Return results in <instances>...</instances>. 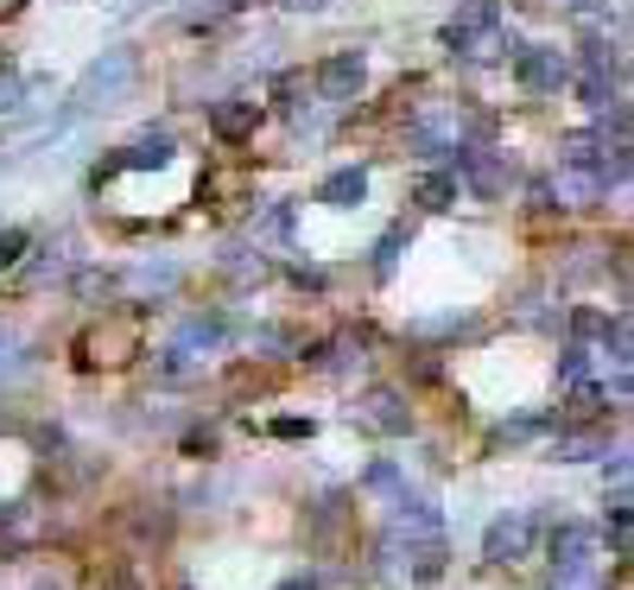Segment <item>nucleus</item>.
<instances>
[{"label":"nucleus","mask_w":634,"mask_h":590,"mask_svg":"<svg viewBox=\"0 0 634 590\" xmlns=\"http://www.w3.org/2000/svg\"><path fill=\"white\" fill-rule=\"evenodd\" d=\"M445 45L470 51V58H501V45H514V38H501V7L495 0H463L445 26Z\"/></svg>","instance_id":"1"},{"label":"nucleus","mask_w":634,"mask_h":590,"mask_svg":"<svg viewBox=\"0 0 634 590\" xmlns=\"http://www.w3.org/2000/svg\"><path fill=\"white\" fill-rule=\"evenodd\" d=\"M127 89H134V51H102V58L83 71V83H76V96H71V109L76 114L114 109Z\"/></svg>","instance_id":"2"},{"label":"nucleus","mask_w":634,"mask_h":590,"mask_svg":"<svg viewBox=\"0 0 634 590\" xmlns=\"http://www.w3.org/2000/svg\"><path fill=\"white\" fill-rule=\"evenodd\" d=\"M552 590H597V533L591 527H559L552 540Z\"/></svg>","instance_id":"3"},{"label":"nucleus","mask_w":634,"mask_h":590,"mask_svg":"<svg viewBox=\"0 0 634 590\" xmlns=\"http://www.w3.org/2000/svg\"><path fill=\"white\" fill-rule=\"evenodd\" d=\"M362 83H369V64H362V51H336L331 64L318 71V89H324V102H356V96H362Z\"/></svg>","instance_id":"4"},{"label":"nucleus","mask_w":634,"mask_h":590,"mask_svg":"<svg viewBox=\"0 0 634 590\" xmlns=\"http://www.w3.org/2000/svg\"><path fill=\"white\" fill-rule=\"evenodd\" d=\"M533 533H539V520H533V515L495 520V527H488V546H483V553L495 558V565H514V558L533 553Z\"/></svg>","instance_id":"5"},{"label":"nucleus","mask_w":634,"mask_h":590,"mask_svg":"<svg viewBox=\"0 0 634 590\" xmlns=\"http://www.w3.org/2000/svg\"><path fill=\"white\" fill-rule=\"evenodd\" d=\"M564 76H571V64H564L552 45H533V51H521V83H526V89H539V96H546V89H559Z\"/></svg>","instance_id":"6"},{"label":"nucleus","mask_w":634,"mask_h":590,"mask_svg":"<svg viewBox=\"0 0 634 590\" xmlns=\"http://www.w3.org/2000/svg\"><path fill=\"white\" fill-rule=\"evenodd\" d=\"M362 190H369V172H362V165H343V172H331V179L318 185V204L349 210V204H362Z\"/></svg>","instance_id":"7"},{"label":"nucleus","mask_w":634,"mask_h":590,"mask_svg":"<svg viewBox=\"0 0 634 590\" xmlns=\"http://www.w3.org/2000/svg\"><path fill=\"white\" fill-rule=\"evenodd\" d=\"M362 419H369L374 432H407V406L394 388H374L369 401H362Z\"/></svg>","instance_id":"8"},{"label":"nucleus","mask_w":634,"mask_h":590,"mask_svg":"<svg viewBox=\"0 0 634 590\" xmlns=\"http://www.w3.org/2000/svg\"><path fill=\"white\" fill-rule=\"evenodd\" d=\"M165 159H172V140H165V134H147V140H134V147L121 152L114 165H121V172H147V165H165Z\"/></svg>","instance_id":"9"},{"label":"nucleus","mask_w":634,"mask_h":590,"mask_svg":"<svg viewBox=\"0 0 634 590\" xmlns=\"http://www.w3.org/2000/svg\"><path fill=\"white\" fill-rule=\"evenodd\" d=\"M254 121H261L254 102H223V109H216V134H223V140H241V134H254Z\"/></svg>","instance_id":"10"},{"label":"nucleus","mask_w":634,"mask_h":590,"mask_svg":"<svg viewBox=\"0 0 634 590\" xmlns=\"http://www.w3.org/2000/svg\"><path fill=\"white\" fill-rule=\"evenodd\" d=\"M419 204H425V210H450V204H457V179H450V172L419 179Z\"/></svg>","instance_id":"11"},{"label":"nucleus","mask_w":634,"mask_h":590,"mask_svg":"<svg viewBox=\"0 0 634 590\" xmlns=\"http://www.w3.org/2000/svg\"><path fill=\"white\" fill-rule=\"evenodd\" d=\"M223 343V324H185V336L172 343V356H185V349H216Z\"/></svg>","instance_id":"12"},{"label":"nucleus","mask_w":634,"mask_h":590,"mask_svg":"<svg viewBox=\"0 0 634 590\" xmlns=\"http://www.w3.org/2000/svg\"><path fill=\"white\" fill-rule=\"evenodd\" d=\"M591 451H602L597 439H559L552 444V457H564V464H577V457H591Z\"/></svg>","instance_id":"13"},{"label":"nucleus","mask_w":634,"mask_h":590,"mask_svg":"<svg viewBox=\"0 0 634 590\" xmlns=\"http://www.w3.org/2000/svg\"><path fill=\"white\" fill-rule=\"evenodd\" d=\"M584 374H591V349H564V381L584 388Z\"/></svg>","instance_id":"14"},{"label":"nucleus","mask_w":634,"mask_h":590,"mask_svg":"<svg viewBox=\"0 0 634 590\" xmlns=\"http://www.w3.org/2000/svg\"><path fill=\"white\" fill-rule=\"evenodd\" d=\"M400 248H407V229H387V242H381V273H394Z\"/></svg>","instance_id":"15"},{"label":"nucleus","mask_w":634,"mask_h":590,"mask_svg":"<svg viewBox=\"0 0 634 590\" xmlns=\"http://www.w3.org/2000/svg\"><path fill=\"white\" fill-rule=\"evenodd\" d=\"M609 349H616V369H629V318L609 324Z\"/></svg>","instance_id":"16"},{"label":"nucleus","mask_w":634,"mask_h":590,"mask_svg":"<svg viewBox=\"0 0 634 590\" xmlns=\"http://www.w3.org/2000/svg\"><path fill=\"white\" fill-rule=\"evenodd\" d=\"M20 248H26V229H0V267H13Z\"/></svg>","instance_id":"17"},{"label":"nucleus","mask_w":634,"mask_h":590,"mask_svg":"<svg viewBox=\"0 0 634 590\" xmlns=\"http://www.w3.org/2000/svg\"><path fill=\"white\" fill-rule=\"evenodd\" d=\"M0 109H20V76L0 71Z\"/></svg>","instance_id":"18"},{"label":"nucleus","mask_w":634,"mask_h":590,"mask_svg":"<svg viewBox=\"0 0 634 590\" xmlns=\"http://www.w3.org/2000/svg\"><path fill=\"white\" fill-rule=\"evenodd\" d=\"M286 13H318V7H331V0H279Z\"/></svg>","instance_id":"19"},{"label":"nucleus","mask_w":634,"mask_h":590,"mask_svg":"<svg viewBox=\"0 0 634 590\" xmlns=\"http://www.w3.org/2000/svg\"><path fill=\"white\" fill-rule=\"evenodd\" d=\"M279 590H318V578H286Z\"/></svg>","instance_id":"20"}]
</instances>
